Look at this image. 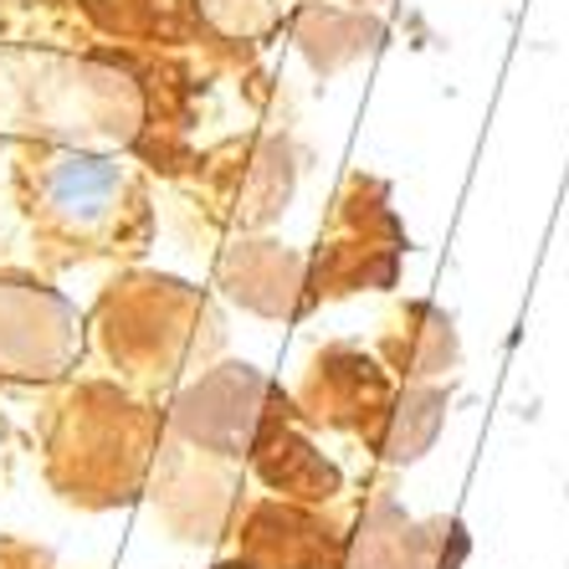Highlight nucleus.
<instances>
[{
	"instance_id": "1",
	"label": "nucleus",
	"mask_w": 569,
	"mask_h": 569,
	"mask_svg": "<svg viewBox=\"0 0 569 569\" xmlns=\"http://www.w3.org/2000/svg\"><path fill=\"white\" fill-rule=\"evenodd\" d=\"M119 196H123V174L103 154H57L52 170H47V206L78 231L108 221Z\"/></svg>"
}]
</instances>
